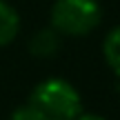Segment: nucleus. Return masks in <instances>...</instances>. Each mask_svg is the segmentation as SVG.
I'll use <instances>...</instances> for the list:
<instances>
[{
    "instance_id": "obj_5",
    "label": "nucleus",
    "mask_w": 120,
    "mask_h": 120,
    "mask_svg": "<svg viewBox=\"0 0 120 120\" xmlns=\"http://www.w3.org/2000/svg\"><path fill=\"white\" fill-rule=\"evenodd\" d=\"M102 58L111 73L120 80V25L111 27L102 40Z\"/></svg>"
},
{
    "instance_id": "obj_2",
    "label": "nucleus",
    "mask_w": 120,
    "mask_h": 120,
    "mask_svg": "<svg viewBox=\"0 0 120 120\" xmlns=\"http://www.w3.org/2000/svg\"><path fill=\"white\" fill-rule=\"evenodd\" d=\"M49 25L62 38H85L102 25V4L98 0H53Z\"/></svg>"
},
{
    "instance_id": "obj_6",
    "label": "nucleus",
    "mask_w": 120,
    "mask_h": 120,
    "mask_svg": "<svg viewBox=\"0 0 120 120\" xmlns=\"http://www.w3.org/2000/svg\"><path fill=\"white\" fill-rule=\"evenodd\" d=\"M9 120H38V116L34 113V109H31L29 105H20V107H16L11 111Z\"/></svg>"
},
{
    "instance_id": "obj_1",
    "label": "nucleus",
    "mask_w": 120,
    "mask_h": 120,
    "mask_svg": "<svg viewBox=\"0 0 120 120\" xmlns=\"http://www.w3.org/2000/svg\"><path fill=\"white\" fill-rule=\"evenodd\" d=\"M38 120H76L82 109V96L67 78L51 76L40 80L27 100Z\"/></svg>"
},
{
    "instance_id": "obj_7",
    "label": "nucleus",
    "mask_w": 120,
    "mask_h": 120,
    "mask_svg": "<svg viewBox=\"0 0 120 120\" xmlns=\"http://www.w3.org/2000/svg\"><path fill=\"white\" fill-rule=\"evenodd\" d=\"M76 120H107V118L100 116V113H94V111H82Z\"/></svg>"
},
{
    "instance_id": "obj_4",
    "label": "nucleus",
    "mask_w": 120,
    "mask_h": 120,
    "mask_svg": "<svg viewBox=\"0 0 120 120\" xmlns=\"http://www.w3.org/2000/svg\"><path fill=\"white\" fill-rule=\"evenodd\" d=\"M20 13L7 0H0V49L9 47L20 34Z\"/></svg>"
},
{
    "instance_id": "obj_3",
    "label": "nucleus",
    "mask_w": 120,
    "mask_h": 120,
    "mask_svg": "<svg viewBox=\"0 0 120 120\" xmlns=\"http://www.w3.org/2000/svg\"><path fill=\"white\" fill-rule=\"evenodd\" d=\"M60 47H62V36H60L51 25L40 27V29L34 31L31 38H29V53L34 58H40V60L58 56Z\"/></svg>"
}]
</instances>
